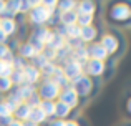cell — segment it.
I'll use <instances>...</instances> for the list:
<instances>
[{"label": "cell", "instance_id": "32", "mask_svg": "<svg viewBox=\"0 0 131 126\" xmlns=\"http://www.w3.org/2000/svg\"><path fill=\"white\" fill-rule=\"evenodd\" d=\"M27 105H30L32 108H37V106H40V103H42V98H40V95H38V91H37L35 95H32L30 96V100L28 101H25Z\"/></svg>", "mask_w": 131, "mask_h": 126}, {"label": "cell", "instance_id": "3", "mask_svg": "<svg viewBox=\"0 0 131 126\" xmlns=\"http://www.w3.org/2000/svg\"><path fill=\"white\" fill-rule=\"evenodd\" d=\"M95 80L96 78H91V76L83 73L78 80H75L71 83V88L77 91V95L80 98H90L98 91V85L95 83Z\"/></svg>", "mask_w": 131, "mask_h": 126}, {"label": "cell", "instance_id": "21", "mask_svg": "<svg viewBox=\"0 0 131 126\" xmlns=\"http://www.w3.org/2000/svg\"><path fill=\"white\" fill-rule=\"evenodd\" d=\"M73 60H77L78 63H81V65H85L88 62V52H86V47H80V48H77V50H73Z\"/></svg>", "mask_w": 131, "mask_h": 126}, {"label": "cell", "instance_id": "39", "mask_svg": "<svg viewBox=\"0 0 131 126\" xmlns=\"http://www.w3.org/2000/svg\"><path fill=\"white\" fill-rule=\"evenodd\" d=\"M129 7H131V3H129ZM129 18H131V10H129Z\"/></svg>", "mask_w": 131, "mask_h": 126}, {"label": "cell", "instance_id": "12", "mask_svg": "<svg viewBox=\"0 0 131 126\" xmlns=\"http://www.w3.org/2000/svg\"><path fill=\"white\" fill-rule=\"evenodd\" d=\"M77 18H78V13L77 10H71V12H58V23L63 27H68V25H75L77 23Z\"/></svg>", "mask_w": 131, "mask_h": 126}, {"label": "cell", "instance_id": "38", "mask_svg": "<svg viewBox=\"0 0 131 126\" xmlns=\"http://www.w3.org/2000/svg\"><path fill=\"white\" fill-rule=\"evenodd\" d=\"M23 126H37L33 121H30V120H27V121H23Z\"/></svg>", "mask_w": 131, "mask_h": 126}, {"label": "cell", "instance_id": "5", "mask_svg": "<svg viewBox=\"0 0 131 126\" xmlns=\"http://www.w3.org/2000/svg\"><path fill=\"white\" fill-rule=\"evenodd\" d=\"M60 91L61 90L50 80V78H47L38 88L40 98H42V100H47V101H57V98L60 96Z\"/></svg>", "mask_w": 131, "mask_h": 126}, {"label": "cell", "instance_id": "18", "mask_svg": "<svg viewBox=\"0 0 131 126\" xmlns=\"http://www.w3.org/2000/svg\"><path fill=\"white\" fill-rule=\"evenodd\" d=\"M37 55H38V52H37V50L33 48V47L30 45L28 42L23 43V45H20V48H18V56H22L23 60H27V58L33 60Z\"/></svg>", "mask_w": 131, "mask_h": 126}, {"label": "cell", "instance_id": "9", "mask_svg": "<svg viewBox=\"0 0 131 126\" xmlns=\"http://www.w3.org/2000/svg\"><path fill=\"white\" fill-rule=\"evenodd\" d=\"M86 52H88V58L90 60H98V62H105L106 63V60L110 58L108 53H106V50L100 45V42L91 43L90 47H86Z\"/></svg>", "mask_w": 131, "mask_h": 126}, {"label": "cell", "instance_id": "23", "mask_svg": "<svg viewBox=\"0 0 131 126\" xmlns=\"http://www.w3.org/2000/svg\"><path fill=\"white\" fill-rule=\"evenodd\" d=\"M93 20H95V15H88V13H78L77 25H78V27H88V25H93Z\"/></svg>", "mask_w": 131, "mask_h": 126}, {"label": "cell", "instance_id": "24", "mask_svg": "<svg viewBox=\"0 0 131 126\" xmlns=\"http://www.w3.org/2000/svg\"><path fill=\"white\" fill-rule=\"evenodd\" d=\"M71 10H77V2L73 0H63V2H58V8L57 12H71Z\"/></svg>", "mask_w": 131, "mask_h": 126}, {"label": "cell", "instance_id": "2", "mask_svg": "<svg viewBox=\"0 0 131 126\" xmlns=\"http://www.w3.org/2000/svg\"><path fill=\"white\" fill-rule=\"evenodd\" d=\"M129 3L126 2H116L111 3L106 12V20L110 22V25H116V27H125L129 25L131 18H129Z\"/></svg>", "mask_w": 131, "mask_h": 126}, {"label": "cell", "instance_id": "25", "mask_svg": "<svg viewBox=\"0 0 131 126\" xmlns=\"http://www.w3.org/2000/svg\"><path fill=\"white\" fill-rule=\"evenodd\" d=\"M13 88L10 76H0V93H10Z\"/></svg>", "mask_w": 131, "mask_h": 126}, {"label": "cell", "instance_id": "20", "mask_svg": "<svg viewBox=\"0 0 131 126\" xmlns=\"http://www.w3.org/2000/svg\"><path fill=\"white\" fill-rule=\"evenodd\" d=\"M55 103H57V101L42 100V103H40V110L45 113L47 118H55Z\"/></svg>", "mask_w": 131, "mask_h": 126}, {"label": "cell", "instance_id": "28", "mask_svg": "<svg viewBox=\"0 0 131 126\" xmlns=\"http://www.w3.org/2000/svg\"><path fill=\"white\" fill-rule=\"evenodd\" d=\"M48 62H50V60L47 58V56L43 55V53H38V55L35 56V58H33V62H32V66H35L37 70H42V68L45 66V65H47Z\"/></svg>", "mask_w": 131, "mask_h": 126}, {"label": "cell", "instance_id": "11", "mask_svg": "<svg viewBox=\"0 0 131 126\" xmlns=\"http://www.w3.org/2000/svg\"><path fill=\"white\" fill-rule=\"evenodd\" d=\"M23 75H25V83L27 85H32V86H35V83H38L40 78H42L40 70H37L35 66H32V65H27V66H25Z\"/></svg>", "mask_w": 131, "mask_h": 126}, {"label": "cell", "instance_id": "7", "mask_svg": "<svg viewBox=\"0 0 131 126\" xmlns=\"http://www.w3.org/2000/svg\"><path fill=\"white\" fill-rule=\"evenodd\" d=\"M85 71L88 75V76L91 78H100L105 75L106 71V63L105 62H98V60H88L86 63H85Z\"/></svg>", "mask_w": 131, "mask_h": 126}, {"label": "cell", "instance_id": "15", "mask_svg": "<svg viewBox=\"0 0 131 126\" xmlns=\"http://www.w3.org/2000/svg\"><path fill=\"white\" fill-rule=\"evenodd\" d=\"M0 30L10 38L17 32V22L13 18H0Z\"/></svg>", "mask_w": 131, "mask_h": 126}, {"label": "cell", "instance_id": "29", "mask_svg": "<svg viewBox=\"0 0 131 126\" xmlns=\"http://www.w3.org/2000/svg\"><path fill=\"white\" fill-rule=\"evenodd\" d=\"M0 60H5V62L12 63L13 55H12V50H10L8 45H0Z\"/></svg>", "mask_w": 131, "mask_h": 126}, {"label": "cell", "instance_id": "10", "mask_svg": "<svg viewBox=\"0 0 131 126\" xmlns=\"http://www.w3.org/2000/svg\"><path fill=\"white\" fill-rule=\"evenodd\" d=\"M96 37H98V28H96L95 25L81 27V30H80V40L83 43H95Z\"/></svg>", "mask_w": 131, "mask_h": 126}, {"label": "cell", "instance_id": "17", "mask_svg": "<svg viewBox=\"0 0 131 126\" xmlns=\"http://www.w3.org/2000/svg\"><path fill=\"white\" fill-rule=\"evenodd\" d=\"M70 114H71V108L68 106V105L61 103V101H57V103H55V118H57V120L65 121Z\"/></svg>", "mask_w": 131, "mask_h": 126}, {"label": "cell", "instance_id": "30", "mask_svg": "<svg viewBox=\"0 0 131 126\" xmlns=\"http://www.w3.org/2000/svg\"><path fill=\"white\" fill-rule=\"evenodd\" d=\"M10 116H13V113L10 111V108L7 106V101H0V120L10 118Z\"/></svg>", "mask_w": 131, "mask_h": 126}, {"label": "cell", "instance_id": "40", "mask_svg": "<svg viewBox=\"0 0 131 126\" xmlns=\"http://www.w3.org/2000/svg\"><path fill=\"white\" fill-rule=\"evenodd\" d=\"M40 126H45V124H40Z\"/></svg>", "mask_w": 131, "mask_h": 126}, {"label": "cell", "instance_id": "1", "mask_svg": "<svg viewBox=\"0 0 131 126\" xmlns=\"http://www.w3.org/2000/svg\"><path fill=\"white\" fill-rule=\"evenodd\" d=\"M100 45L106 50L110 58H118V56L123 55L126 48V43H125V38L119 32H106L101 35L100 38Z\"/></svg>", "mask_w": 131, "mask_h": 126}, {"label": "cell", "instance_id": "36", "mask_svg": "<svg viewBox=\"0 0 131 126\" xmlns=\"http://www.w3.org/2000/svg\"><path fill=\"white\" fill-rule=\"evenodd\" d=\"M126 113L131 114V98H128V100H126Z\"/></svg>", "mask_w": 131, "mask_h": 126}, {"label": "cell", "instance_id": "6", "mask_svg": "<svg viewBox=\"0 0 131 126\" xmlns=\"http://www.w3.org/2000/svg\"><path fill=\"white\" fill-rule=\"evenodd\" d=\"M61 70H63L65 76L70 80V83H73L75 80H78V78L85 73V65L78 63L77 60H67V62H65V66H61Z\"/></svg>", "mask_w": 131, "mask_h": 126}, {"label": "cell", "instance_id": "35", "mask_svg": "<svg viewBox=\"0 0 131 126\" xmlns=\"http://www.w3.org/2000/svg\"><path fill=\"white\" fill-rule=\"evenodd\" d=\"M5 8H7V2H2V0H0V15H3Z\"/></svg>", "mask_w": 131, "mask_h": 126}, {"label": "cell", "instance_id": "27", "mask_svg": "<svg viewBox=\"0 0 131 126\" xmlns=\"http://www.w3.org/2000/svg\"><path fill=\"white\" fill-rule=\"evenodd\" d=\"M57 68H58V66H57L53 62H48V63L42 68V70H40V73H42L43 76H47V78H51V76L55 75V71H57Z\"/></svg>", "mask_w": 131, "mask_h": 126}, {"label": "cell", "instance_id": "31", "mask_svg": "<svg viewBox=\"0 0 131 126\" xmlns=\"http://www.w3.org/2000/svg\"><path fill=\"white\" fill-rule=\"evenodd\" d=\"M12 65H13V70H25V66H27V62L22 58V56H15V58L12 60Z\"/></svg>", "mask_w": 131, "mask_h": 126}, {"label": "cell", "instance_id": "26", "mask_svg": "<svg viewBox=\"0 0 131 126\" xmlns=\"http://www.w3.org/2000/svg\"><path fill=\"white\" fill-rule=\"evenodd\" d=\"M13 73V65L5 60H0V76H10Z\"/></svg>", "mask_w": 131, "mask_h": 126}, {"label": "cell", "instance_id": "8", "mask_svg": "<svg viewBox=\"0 0 131 126\" xmlns=\"http://www.w3.org/2000/svg\"><path fill=\"white\" fill-rule=\"evenodd\" d=\"M58 98H60L58 101H61V103L68 105L71 110H73V108H77L78 105H80V96L77 95V91H75L71 86L63 88V90L60 91V96H58Z\"/></svg>", "mask_w": 131, "mask_h": 126}, {"label": "cell", "instance_id": "33", "mask_svg": "<svg viewBox=\"0 0 131 126\" xmlns=\"http://www.w3.org/2000/svg\"><path fill=\"white\" fill-rule=\"evenodd\" d=\"M65 123H67V121H63V120H57V118H53V120L50 121V124H48V126H65Z\"/></svg>", "mask_w": 131, "mask_h": 126}, {"label": "cell", "instance_id": "16", "mask_svg": "<svg viewBox=\"0 0 131 126\" xmlns=\"http://www.w3.org/2000/svg\"><path fill=\"white\" fill-rule=\"evenodd\" d=\"M17 90V93H18V96H20V100L25 103V101H28L30 100V96L32 95H35L37 93V88L35 86H32V85H22V86H17L15 88Z\"/></svg>", "mask_w": 131, "mask_h": 126}, {"label": "cell", "instance_id": "37", "mask_svg": "<svg viewBox=\"0 0 131 126\" xmlns=\"http://www.w3.org/2000/svg\"><path fill=\"white\" fill-rule=\"evenodd\" d=\"M8 126H23V123H22V121H18V120H13Z\"/></svg>", "mask_w": 131, "mask_h": 126}, {"label": "cell", "instance_id": "34", "mask_svg": "<svg viewBox=\"0 0 131 126\" xmlns=\"http://www.w3.org/2000/svg\"><path fill=\"white\" fill-rule=\"evenodd\" d=\"M65 126H80V123H78L77 120H70V121H67V123H65Z\"/></svg>", "mask_w": 131, "mask_h": 126}, {"label": "cell", "instance_id": "19", "mask_svg": "<svg viewBox=\"0 0 131 126\" xmlns=\"http://www.w3.org/2000/svg\"><path fill=\"white\" fill-rule=\"evenodd\" d=\"M48 118L45 116V113L42 110H40V106H37V108H32V113H30V121H33L37 126H40L42 123H45Z\"/></svg>", "mask_w": 131, "mask_h": 126}, {"label": "cell", "instance_id": "22", "mask_svg": "<svg viewBox=\"0 0 131 126\" xmlns=\"http://www.w3.org/2000/svg\"><path fill=\"white\" fill-rule=\"evenodd\" d=\"M10 80H12V85L15 88L22 86V85H25V75L22 70H13V73L10 75Z\"/></svg>", "mask_w": 131, "mask_h": 126}, {"label": "cell", "instance_id": "4", "mask_svg": "<svg viewBox=\"0 0 131 126\" xmlns=\"http://www.w3.org/2000/svg\"><path fill=\"white\" fill-rule=\"evenodd\" d=\"M51 15H53V13L48 12L42 5V2H40L38 7H35V8H32L28 12V20H30V23L37 25V28H38V27H47L48 25V20H50Z\"/></svg>", "mask_w": 131, "mask_h": 126}, {"label": "cell", "instance_id": "13", "mask_svg": "<svg viewBox=\"0 0 131 126\" xmlns=\"http://www.w3.org/2000/svg\"><path fill=\"white\" fill-rule=\"evenodd\" d=\"M30 113H32V106L27 105V103H20L18 108L15 110V113H13V118L23 123V121L30 120Z\"/></svg>", "mask_w": 131, "mask_h": 126}, {"label": "cell", "instance_id": "14", "mask_svg": "<svg viewBox=\"0 0 131 126\" xmlns=\"http://www.w3.org/2000/svg\"><path fill=\"white\" fill-rule=\"evenodd\" d=\"M96 2H90V0H83V2L77 3V13H88V15H95L96 13Z\"/></svg>", "mask_w": 131, "mask_h": 126}]
</instances>
